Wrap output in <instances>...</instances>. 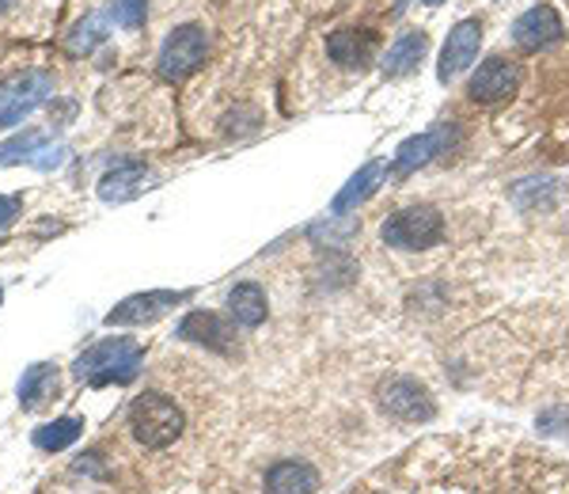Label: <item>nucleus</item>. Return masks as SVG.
I'll return each mask as SVG.
<instances>
[{
	"label": "nucleus",
	"instance_id": "f8f14e48",
	"mask_svg": "<svg viewBox=\"0 0 569 494\" xmlns=\"http://www.w3.org/2000/svg\"><path fill=\"white\" fill-rule=\"evenodd\" d=\"M262 487H266V494H316L319 472L305 461H278L266 468Z\"/></svg>",
	"mask_w": 569,
	"mask_h": 494
},
{
	"label": "nucleus",
	"instance_id": "4be33fe9",
	"mask_svg": "<svg viewBox=\"0 0 569 494\" xmlns=\"http://www.w3.org/2000/svg\"><path fill=\"white\" fill-rule=\"evenodd\" d=\"M99 42H103V16L91 12L84 23H77V31H72V39H69V50L88 53L91 46H99Z\"/></svg>",
	"mask_w": 569,
	"mask_h": 494
},
{
	"label": "nucleus",
	"instance_id": "2eb2a0df",
	"mask_svg": "<svg viewBox=\"0 0 569 494\" xmlns=\"http://www.w3.org/2000/svg\"><path fill=\"white\" fill-rule=\"evenodd\" d=\"M53 396H58V365H50V362L31 365L20 381V407L42 411Z\"/></svg>",
	"mask_w": 569,
	"mask_h": 494
},
{
	"label": "nucleus",
	"instance_id": "9d476101",
	"mask_svg": "<svg viewBox=\"0 0 569 494\" xmlns=\"http://www.w3.org/2000/svg\"><path fill=\"white\" fill-rule=\"evenodd\" d=\"M179 338H187V343H201V346H209V350H217V354H232L236 350V327L228 324L224 316H217V313L182 316Z\"/></svg>",
	"mask_w": 569,
	"mask_h": 494
},
{
	"label": "nucleus",
	"instance_id": "aec40b11",
	"mask_svg": "<svg viewBox=\"0 0 569 494\" xmlns=\"http://www.w3.org/2000/svg\"><path fill=\"white\" fill-rule=\"evenodd\" d=\"M383 171H388V168H383L380 160L365 164V168L357 171V176H353L350 182H346V190H338V198H335V214H350L353 206H361L365 198H369L372 190H376V182L383 179Z\"/></svg>",
	"mask_w": 569,
	"mask_h": 494
},
{
	"label": "nucleus",
	"instance_id": "6ab92c4d",
	"mask_svg": "<svg viewBox=\"0 0 569 494\" xmlns=\"http://www.w3.org/2000/svg\"><path fill=\"white\" fill-rule=\"evenodd\" d=\"M80 434H84V418L66 415L34 429V445H39L42 453H61V449H69L72 442H80Z\"/></svg>",
	"mask_w": 569,
	"mask_h": 494
},
{
	"label": "nucleus",
	"instance_id": "5701e85b",
	"mask_svg": "<svg viewBox=\"0 0 569 494\" xmlns=\"http://www.w3.org/2000/svg\"><path fill=\"white\" fill-rule=\"evenodd\" d=\"M110 20H114L122 31H137L144 23V0H110Z\"/></svg>",
	"mask_w": 569,
	"mask_h": 494
},
{
	"label": "nucleus",
	"instance_id": "b1692460",
	"mask_svg": "<svg viewBox=\"0 0 569 494\" xmlns=\"http://www.w3.org/2000/svg\"><path fill=\"white\" fill-rule=\"evenodd\" d=\"M20 209H23V198L20 195H0V228L12 225Z\"/></svg>",
	"mask_w": 569,
	"mask_h": 494
},
{
	"label": "nucleus",
	"instance_id": "bb28decb",
	"mask_svg": "<svg viewBox=\"0 0 569 494\" xmlns=\"http://www.w3.org/2000/svg\"><path fill=\"white\" fill-rule=\"evenodd\" d=\"M426 4H440V0H426Z\"/></svg>",
	"mask_w": 569,
	"mask_h": 494
},
{
	"label": "nucleus",
	"instance_id": "393cba45",
	"mask_svg": "<svg viewBox=\"0 0 569 494\" xmlns=\"http://www.w3.org/2000/svg\"><path fill=\"white\" fill-rule=\"evenodd\" d=\"M536 494H569V480L562 475V480H558L555 487H543V491H536Z\"/></svg>",
	"mask_w": 569,
	"mask_h": 494
},
{
	"label": "nucleus",
	"instance_id": "ddd939ff",
	"mask_svg": "<svg viewBox=\"0 0 569 494\" xmlns=\"http://www.w3.org/2000/svg\"><path fill=\"white\" fill-rule=\"evenodd\" d=\"M448 145V126H440V130H429V134H418L410 137V141L399 145V152H395V176H410L415 168H421V164H429L437 157L440 149Z\"/></svg>",
	"mask_w": 569,
	"mask_h": 494
},
{
	"label": "nucleus",
	"instance_id": "cd10ccee",
	"mask_svg": "<svg viewBox=\"0 0 569 494\" xmlns=\"http://www.w3.org/2000/svg\"><path fill=\"white\" fill-rule=\"evenodd\" d=\"M0 300H4V286H0Z\"/></svg>",
	"mask_w": 569,
	"mask_h": 494
},
{
	"label": "nucleus",
	"instance_id": "1a4fd4ad",
	"mask_svg": "<svg viewBox=\"0 0 569 494\" xmlns=\"http://www.w3.org/2000/svg\"><path fill=\"white\" fill-rule=\"evenodd\" d=\"M479 46H482V23L479 20L456 23L452 34H448V42H445V50H440L437 77L445 80V85H448V80H456L475 58H479Z\"/></svg>",
	"mask_w": 569,
	"mask_h": 494
},
{
	"label": "nucleus",
	"instance_id": "4468645a",
	"mask_svg": "<svg viewBox=\"0 0 569 494\" xmlns=\"http://www.w3.org/2000/svg\"><path fill=\"white\" fill-rule=\"evenodd\" d=\"M46 130H27V134H16L12 141L0 145V168H8V164H20V160H34L39 168H50V164L61 160V152H46Z\"/></svg>",
	"mask_w": 569,
	"mask_h": 494
},
{
	"label": "nucleus",
	"instance_id": "20e7f679",
	"mask_svg": "<svg viewBox=\"0 0 569 494\" xmlns=\"http://www.w3.org/2000/svg\"><path fill=\"white\" fill-rule=\"evenodd\" d=\"M440 236H445V217L433 206L399 209L383 221V244L399 247V251H426V247L440 244Z\"/></svg>",
	"mask_w": 569,
	"mask_h": 494
},
{
	"label": "nucleus",
	"instance_id": "7ed1b4c3",
	"mask_svg": "<svg viewBox=\"0 0 569 494\" xmlns=\"http://www.w3.org/2000/svg\"><path fill=\"white\" fill-rule=\"evenodd\" d=\"M53 96V77L46 69H27L0 85V130H12L31 118Z\"/></svg>",
	"mask_w": 569,
	"mask_h": 494
},
{
	"label": "nucleus",
	"instance_id": "f03ea898",
	"mask_svg": "<svg viewBox=\"0 0 569 494\" xmlns=\"http://www.w3.org/2000/svg\"><path fill=\"white\" fill-rule=\"evenodd\" d=\"M144 365V346L137 338H103V343L88 346L77 362H72V377L91 388H107V384H130L137 381Z\"/></svg>",
	"mask_w": 569,
	"mask_h": 494
},
{
	"label": "nucleus",
	"instance_id": "a878e982",
	"mask_svg": "<svg viewBox=\"0 0 569 494\" xmlns=\"http://www.w3.org/2000/svg\"><path fill=\"white\" fill-rule=\"evenodd\" d=\"M16 4V0H0V12H4V8H12Z\"/></svg>",
	"mask_w": 569,
	"mask_h": 494
},
{
	"label": "nucleus",
	"instance_id": "39448f33",
	"mask_svg": "<svg viewBox=\"0 0 569 494\" xmlns=\"http://www.w3.org/2000/svg\"><path fill=\"white\" fill-rule=\"evenodd\" d=\"M206 58H209V34L201 31V27L187 23V27H176V31L163 39L156 69L168 80H187L190 72H198L206 66Z\"/></svg>",
	"mask_w": 569,
	"mask_h": 494
},
{
	"label": "nucleus",
	"instance_id": "f3484780",
	"mask_svg": "<svg viewBox=\"0 0 569 494\" xmlns=\"http://www.w3.org/2000/svg\"><path fill=\"white\" fill-rule=\"evenodd\" d=\"M327 53L330 61L346 69H361L365 61L372 58V34L369 31H335L327 39Z\"/></svg>",
	"mask_w": 569,
	"mask_h": 494
},
{
	"label": "nucleus",
	"instance_id": "9b49d317",
	"mask_svg": "<svg viewBox=\"0 0 569 494\" xmlns=\"http://www.w3.org/2000/svg\"><path fill=\"white\" fill-rule=\"evenodd\" d=\"M517 85H520L517 61L490 58V61H482L479 72L471 77V99H475V103H498V99L509 96Z\"/></svg>",
	"mask_w": 569,
	"mask_h": 494
},
{
	"label": "nucleus",
	"instance_id": "412c9836",
	"mask_svg": "<svg viewBox=\"0 0 569 494\" xmlns=\"http://www.w3.org/2000/svg\"><path fill=\"white\" fill-rule=\"evenodd\" d=\"M144 179H149L144 164H122V168H114L110 176H103V182H99V195H103L107 202H126V198H133L137 190L144 187Z\"/></svg>",
	"mask_w": 569,
	"mask_h": 494
},
{
	"label": "nucleus",
	"instance_id": "a211bd4d",
	"mask_svg": "<svg viewBox=\"0 0 569 494\" xmlns=\"http://www.w3.org/2000/svg\"><path fill=\"white\" fill-rule=\"evenodd\" d=\"M426 50H429L426 31L399 34V39L391 42V50L383 53V72H388V77H402V72H410L421 58H426Z\"/></svg>",
	"mask_w": 569,
	"mask_h": 494
},
{
	"label": "nucleus",
	"instance_id": "6e6552de",
	"mask_svg": "<svg viewBox=\"0 0 569 494\" xmlns=\"http://www.w3.org/2000/svg\"><path fill=\"white\" fill-rule=\"evenodd\" d=\"M566 27L558 20V12L550 4H536L512 23V42L528 53H539V50H550L555 42H562Z\"/></svg>",
	"mask_w": 569,
	"mask_h": 494
},
{
	"label": "nucleus",
	"instance_id": "423d86ee",
	"mask_svg": "<svg viewBox=\"0 0 569 494\" xmlns=\"http://www.w3.org/2000/svg\"><path fill=\"white\" fill-rule=\"evenodd\" d=\"M380 407L388 411L399 423H429L433 418V396H429L426 384L415 377H391L380 384Z\"/></svg>",
	"mask_w": 569,
	"mask_h": 494
},
{
	"label": "nucleus",
	"instance_id": "f257e3e1",
	"mask_svg": "<svg viewBox=\"0 0 569 494\" xmlns=\"http://www.w3.org/2000/svg\"><path fill=\"white\" fill-rule=\"evenodd\" d=\"M126 429L144 453H163L187 434V415L163 392H141L126 411Z\"/></svg>",
	"mask_w": 569,
	"mask_h": 494
},
{
	"label": "nucleus",
	"instance_id": "0eeeda50",
	"mask_svg": "<svg viewBox=\"0 0 569 494\" xmlns=\"http://www.w3.org/2000/svg\"><path fill=\"white\" fill-rule=\"evenodd\" d=\"M190 293L187 289H152V293H137L126 297L118 308L107 313V327H137V324H152V319L168 316L171 308H179Z\"/></svg>",
	"mask_w": 569,
	"mask_h": 494
},
{
	"label": "nucleus",
	"instance_id": "dca6fc26",
	"mask_svg": "<svg viewBox=\"0 0 569 494\" xmlns=\"http://www.w3.org/2000/svg\"><path fill=\"white\" fill-rule=\"evenodd\" d=\"M228 313H232V324L259 327L266 319V289L259 281H240V286L228 293Z\"/></svg>",
	"mask_w": 569,
	"mask_h": 494
}]
</instances>
